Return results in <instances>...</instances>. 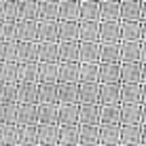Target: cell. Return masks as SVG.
Segmentation results:
<instances>
[{
  "label": "cell",
  "mask_w": 146,
  "mask_h": 146,
  "mask_svg": "<svg viewBox=\"0 0 146 146\" xmlns=\"http://www.w3.org/2000/svg\"><path fill=\"white\" fill-rule=\"evenodd\" d=\"M121 121V110L117 104H102V114H100V123H119Z\"/></svg>",
  "instance_id": "obj_39"
},
{
  "label": "cell",
  "mask_w": 146,
  "mask_h": 146,
  "mask_svg": "<svg viewBox=\"0 0 146 146\" xmlns=\"http://www.w3.org/2000/svg\"><path fill=\"white\" fill-rule=\"evenodd\" d=\"M59 19L80 21V0H59Z\"/></svg>",
  "instance_id": "obj_19"
},
{
  "label": "cell",
  "mask_w": 146,
  "mask_h": 146,
  "mask_svg": "<svg viewBox=\"0 0 146 146\" xmlns=\"http://www.w3.org/2000/svg\"><path fill=\"white\" fill-rule=\"evenodd\" d=\"M123 36L129 38V40L138 36V32H135V26H133V23H125V26H123Z\"/></svg>",
  "instance_id": "obj_48"
},
{
  "label": "cell",
  "mask_w": 146,
  "mask_h": 146,
  "mask_svg": "<svg viewBox=\"0 0 146 146\" xmlns=\"http://www.w3.org/2000/svg\"><path fill=\"white\" fill-rule=\"evenodd\" d=\"M17 62H38V40H19Z\"/></svg>",
  "instance_id": "obj_15"
},
{
  "label": "cell",
  "mask_w": 146,
  "mask_h": 146,
  "mask_svg": "<svg viewBox=\"0 0 146 146\" xmlns=\"http://www.w3.org/2000/svg\"><path fill=\"white\" fill-rule=\"evenodd\" d=\"M17 40H38V19H17Z\"/></svg>",
  "instance_id": "obj_7"
},
{
  "label": "cell",
  "mask_w": 146,
  "mask_h": 146,
  "mask_svg": "<svg viewBox=\"0 0 146 146\" xmlns=\"http://www.w3.org/2000/svg\"><path fill=\"white\" fill-rule=\"evenodd\" d=\"M121 36V28L117 19H102L100 21V40L102 42H117Z\"/></svg>",
  "instance_id": "obj_14"
},
{
  "label": "cell",
  "mask_w": 146,
  "mask_h": 146,
  "mask_svg": "<svg viewBox=\"0 0 146 146\" xmlns=\"http://www.w3.org/2000/svg\"><path fill=\"white\" fill-rule=\"evenodd\" d=\"M19 144L23 146H36L38 144V123L32 125H19Z\"/></svg>",
  "instance_id": "obj_26"
},
{
  "label": "cell",
  "mask_w": 146,
  "mask_h": 146,
  "mask_svg": "<svg viewBox=\"0 0 146 146\" xmlns=\"http://www.w3.org/2000/svg\"><path fill=\"white\" fill-rule=\"evenodd\" d=\"M0 19H2V4H0Z\"/></svg>",
  "instance_id": "obj_51"
},
{
  "label": "cell",
  "mask_w": 146,
  "mask_h": 146,
  "mask_svg": "<svg viewBox=\"0 0 146 146\" xmlns=\"http://www.w3.org/2000/svg\"><path fill=\"white\" fill-rule=\"evenodd\" d=\"M38 123V104H26L19 102L17 104V125H32Z\"/></svg>",
  "instance_id": "obj_4"
},
{
  "label": "cell",
  "mask_w": 146,
  "mask_h": 146,
  "mask_svg": "<svg viewBox=\"0 0 146 146\" xmlns=\"http://www.w3.org/2000/svg\"><path fill=\"white\" fill-rule=\"evenodd\" d=\"M19 40H0V62H17Z\"/></svg>",
  "instance_id": "obj_31"
},
{
  "label": "cell",
  "mask_w": 146,
  "mask_h": 146,
  "mask_svg": "<svg viewBox=\"0 0 146 146\" xmlns=\"http://www.w3.org/2000/svg\"><path fill=\"white\" fill-rule=\"evenodd\" d=\"M15 38H17V21H2L0 40H15Z\"/></svg>",
  "instance_id": "obj_42"
},
{
  "label": "cell",
  "mask_w": 146,
  "mask_h": 146,
  "mask_svg": "<svg viewBox=\"0 0 146 146\" xmlns=\"http://www.w3.org/2000/svg\"><path fill=\"white\" fill-rule=\"evenodd\" d=\"M78 102L80 104L100 102V80H93V83H78Z\"/></svg>",
  "instance_id": "obj_13"
},
{
  "label": "cell",
  "mask_w": 146,
  "mask_h": 146,
  "mask_svg": "<svg viewBox=\"0 0 146 146\" xmlns=\"http://www.w3.org/2000/svg\"><path fill=\"white\" fill-rule=\"evenodd\" d=\"M100 114H102V104H80V123L83 125H100Z\"/></svg>",
  "instance_id": "obj_17"
},
{
  "label": "cell",
  "mask_w": 146,
  "mask_h": 146,
  "mask_svg": "<svg viewBox=\"0 0 146 146\" xmlns=\"http://www.w3.org/2000/svg\"><path fill=\"white\" fill-rule=\"evenodd\" d=\"M0 93H2V80H0Z\"/></svg>",
  "instance_id": "obj_52"
},
{
  "label": "cell",
  "mask_w": 146,
  "mask_h": 146,
  "mask_svg": "<svg viewBox=\"0 0 146 146\" xmlns=\"http://www.w3.org/2000/svg\"><path fill=\"white\" fill-rule=\"evenodd\" d=\"M119 57H121V47L117 42H102L100 62H119Z\"/></svg>",
  "instance_id": "obj_38"
},
{
  "label": "cell",
  "mask_w": 146,
  "mask_h": 146,
  "mask_svg": "<svg viewBox=\"0 0 146 146\" xmlns=\"http://www.w3.org/2000/svg\"><path fill=\"white\" fill-rule=\"evenodd\" d=\"M17 123V104H0V125Z\"/></svg>",
  "instance_id": "obj_40"
},
{
  "label": "cell",
  "mask_w": 146,
  "mask_h": 146,
  "mask_svg": "<svg viewBox=\"0 0 146 146\" xmlns=\"http://www.w3.org/2000/svg\"><path fill=\"white\" fill-rule=\"evenodd\" d=\"M19 19H38V0H17Z\"/></svg>",
  "instance_id": "obj_33"
},
{
  "label": "cell",
  "mask_w": 146,
  "mask_h": 146,
  "mask_svg": "<svg viewBox=\"0 0 146 146\" xmlns=\"http://www.w3.org/2000/svg\"><path fill=\"white\" fill-rule=\"evenodd\" d=\"M38 144H44V146L59 144V125L57 123H38Z\"/></svg>",
  "instance_id": "obj_2"
},
{
  "label": "cell",
  "mask_w": 146,
  "mask_h": 146,
  "mask_svg": "<svg viewBox=\"0 0 146 146\" xmlns=\"http://www.w3.org/2000/svg\"><path fill=\"white\" fill-rule=\"evenodd\" d=\"M0 80L19 83V62H0Z\"/></svg>",
  "instance_id": "obj_27"
},
{
  "label": "cell",
  "mask_w": 146,
  "mask_h": 146,
  "mask_svg": "<svg viewBox=\"0 0 146 146\" xmlns=\"http://www.w3.org/2000/svg\"><path fill=\"white\" fill-rule=\"evenodd\" d=\"M121 98H123L125 104H133L135 100H138V87H133L131 83H127L123 87V91H121Z\"/></svg>",
  "instance_id": "obj_43"
},
{
  "label": "cell",
  "mask_w": 146,
  "mask_h": 146,
  "mask_svg": "<svg viewBox=\"0 0 146 146\" xmlns=\"http://www.w3.org/2000/svg\"><path fill=\"white\" fill-rule=\"evenodd\" d=\"M57 102L59 104H76L78 102V83L59 80L57 83Z\"/></svg>",
  "instance_id": "obj_1"
},
{
  "label": "cell",
  "mask_w": 146,
  "mask_h": 146,
  "mask_svg": "<svg viewBox=\"0 0 146 146\" xmlns=\"http://www.w3.org/2000/svg\"><path fill=\"white\" fill-rule=\"evenodd\" d=\"M80 40H59V62H80Z\"/></svg>",
  "instance_id": "obj_5"
},
{
  "label": "cell",
  "mask_w": 146,
  "mask_h": 146,
  "mask_svg": "<svg viewBox=\"0 0 146 146\" xmlns=\"http://www.w3.org/2000/svg\"><path fill=\"white\" fill-rule=\"evenodd\" d=\"M123 142L127 144V142H135V129H123Z\"/></svg>",
  "instance_id": "obj_49"
},
{
  "label": "cell",
  "mask_w": 146,
  "mask_h": 146,
  "mask_svg": "<svg viewBox=\"0 0 146 146\" xmlns=\"http://www.w3.org/2000/svg\"><path fill=\"white\" fill-rule=\"evenodd\" d=\"M121 70L117 62H100V83H119Z\"/></svg>",
  "instance_id": "obj_22"
},
{
  "label": "cell",
  "mask_w": 146,
  "mask_h": 146,
  "mask_svg": "<svg viewBox=\"0 0 146 146\" xmlns=\"http://www.w3.org/2000/svg\"><path fill=\"white\" fill-rule=\"evenodd\" d=\"M80 19H100V0H80Z\"/></svg>",
  "instance_id": "obj_36"
},
{
  "label": "cell",
  "mask_w": 146,
  "mask_h": 146,
  "mask_svg": "<svg viewBox=\"0 0 146 146\" xmlns=\"http://www.w3.org/2000/svg\"><path fill=\"white\" fill-rule=\"evenodd\" d=\"M17 100L26 104H38V83L19 80L17 83Z\"/></svg>",
  "instance_id": "obj_12"
},
{
  "label": "cell",
  "mask_w": 146,
  "mask_h": 146,
  "mask_svg": "<svg viewBox=\"0 0 146 146\" xmlns=\"http://www.w3.org/2000/svg\"><path fill=\"white\" fill-rule=\"evenodd\" d=\"M80 40H100V19H80Z\"/></svg>",
  "instance_id": "obj_24"
},
{
  "label": "cell",
  "mask_w": 146,
  "mask_h": 146,
  "mask_svg": "<svg viewBox=\"0 0 146 146\" xmlns=\"http://www.w3.org/2000/svg\"><path fill=\"white\" fill-rule=\"evenodd\" d=\"M0 144H19V125H0Z\"/></svg>",
  "instance_id": "obj_32"
},
{
  "label": "cell",
  "mask_w": 146,
  "mask_h": 146,
  "mask_svg": "<svg viewBox=\"0 0 146 146\" xmlns=\"http://www.w3.org/2000/svg\"><path fill=\"white\" fill-rule=\"evenodd\" d=\"M100 144V125H83L80 123V146Z\"/></svg>",
  "instance_id": "obj_28"
},
{
  "label": "cell",
  "mask_w": 146,
  "mask_h": 146,
  "mask_svg": "<svg viewBox=\"0 0 146 146\" xmlns=\"http://www.w3.org/2000/svg\"><path fill=\"white\" fill-rule=\"evenodd\" d=\"M0 4H2V21H17L19 19L17 0H0Z\"/></svg>",
  "instance_id": "obj_37"
},
{
  "label": "cell",
  "mask_w": 146,
  "mask_h": 146,
  "mask_svg": "<svg viewBox=\"0 0 146 146\" xmlns=\"http://www.w3.org/2000/svg\"><path fill=\"white\" fill-rule=\"evenodd\" d=\"M121 7L117 0H100V19H117Z\"/></svg>",
  "instance_id": "obj_34"
},
{
  "label": "cell",
  "mask_w": 146,
  "mask_h": 146,
  "mask_svg": "<svg viewBox=\"0 0 146 146\" xmlns=\"http://www.w3.org/2000/svg\"><path fill=\"white\" fill-rule=\"evenodd\" d=\"M0 36H2V19H0Z\"/></svg>",
  "instance_id": "obj_50"
},
{
  "label": "cell",
  "mask_w": 146,
  "mask_h": 146,
  "mask_svg": "<svg viewBox=\"0 0 146 146\" xmlns=\"http://www.w3.org/2000/svg\"><path fill=\"white\" fill-rule=\"evenodd\" d=\"M59 144L62 146L80 144V123L78 125H59Z\"/></svg>",
  "instance_id": "obj_16"
},
{
  "label": "cell",
  "mask_w": 146,
  "mask_h": 146,
  "mask_svg": "<svg viewBox=\"0 0 146 146\" xmlns=\"http://www.w3.org/2000/svg\"><path fill=\"white\" fill-rule=\"evenodd\" d=\"M38 62H59V40H38Z\"/></svg>",
  "instance_id": "obj_3"
},
{
  "label": "cell",
  "mask_w": 146,
  "mask_h": 146,
  "mask_svg": "<svg viewBox=\"0 0 146 146\" xmlns=\"http://www.w3.org/2000/svg\"><path fill=\"white\" fill-rule=\"evenodd\" d=\"M121 87L119 83H100V104H119Z\"/></svg>",
  "instance_id": "obj_18"
},
{
  "label": "cell",
  "mask_w": 146,
  "mask_h": 146,
  "mask_svg": "<svg viewBox=\"0 0 146 146\" xmlns=\"http://www.w3.org/2000/svg\"><path fill=\"white\" fill-rule=\"evenodd\" d=\"M38 123H57L59 125V104L57 102H38Z\"/></svg>",
  "instance_id": "obj_10"
},
{
  "label": "cell",
  "mask_w": 146,
  "mask_h": 146,
  "mask_svg": "<svg viewBox=\"0 0 146 146\" xmlns=\"http://www.w3.org/2000/svg\"><path fill=\"white\" fill-rule=\"evenodd\" d=\"M0 104H19V100H17V83H2Z\"/></svg>",
  "instance_id": "obj_41"
},
{
  "label": "cell",
  "mask_w": 146,
  "mask_h": 146,
  "mask_svg": "<svg viewBox=\"0 0 146 146\" xmlns=\"http://www.w3.org/2000/svg\"><path fill=\"white\" fill-rule=\"evenodd\" d=\"M19 80L38 83V62H19Z\"/></svg>",
  "instance_id": "obj_30"
},
{
  "label": "cell",
  "mask_w": 146,
  "mask_h": 146,
  "mask_svg": "<svg viewBox=\"0 0 146 146\" xmlns=\"http://www.w3.org/2000/svg\"><path fill=\"white\" fill-rule=\"evenodd\" d=\"M100 80V62H80V83Z\"/></svg>",
  "instance_id": "obj_29"
},
{
  "label": "cell",
  "mask_w": 146,
  "mask_h": 146,
  "mask_svg": "<svg viewBox=\"0 0 146 146\" xmlns=\"http://www.w3.org/2000/svg\"><path fill=\"white\" fill-rule=\"evenodd\" d=\"M38 102H57V83H38Z\"/></svg>",
  "instance_id": "obj_35"
},
{
  "label": "cell",
  "mask_w": 146,
  "mask_h": 146,
  "mask_svg": "<svg viewBox=\"0 0 146 146\" xmlns=\"http://www.w3.org/2000/svg\"><path fill=\"white\" fill-rule=\"evenodd\" d=\"M38 83H59V62H38Z\"/></svg>",
  "instance_id": "obj_9"
},
{
  "label": "cell",
  "mask_w": 146,
  "mask_h": 146,
  "mask_svg": "<svg viewBox=\"0 0 146 146\" xmlns=\"http://www.w3.org/2000/svg\"><path fill=\"white\" fill-rule=\"evenodd\" d=\"M38 19H59V0H38Z\"/></svg>",
  "instance_id": "obj_23"
},
{
  "label": "cell",
  "mask_w": 146,
  "mask_h": 146,
  "mask_svg": "<svg viewBox=\"0 0 146 146\" xmlns=\"http://www.w3.org/2000/svg\"><path fill=\"white\" fill-rule=\"evenodd\" d=\"M102 40H80V62H100Z\"/></svg>",
  "instance_id": "obj_6"
},
{
  "label": "cell",
  "mask_w": 146,
  "mask_h": 146,
  "mask_svg": "<svg viewBox=\"0 0 146 146\" xmlns=\"http://www.w3.org/2000/svg\"><path fill=\"white\" fill-rule=\"evenodd\" d=\"M135 112H138V110H135L131 104H129V106H125V110L121 112V114H123L121 119H123L125 123H133V121H135Z\"/></svg>",
  "instance_id": "obj_46"
},
{
  "label": "cell",
  "mask_w": 146,
  "mask_h": 146,
  "mask_svg": "<svg viewBox=\"0 0 146 146\" xmlns=\"http://www.w3.org/2000/svg\"><path fill=\"white\" fill-rule=\"evenodd\" d=\"M121 49H123V51H121V55H123L125 59H133V57H135V44H131V42H125Z\"/></svg>",
  "instance_id": "obj_47"
},
{
  "label": "cell",
  "mask_w": 146,
  "mask_h": 146,
  "mask_svg": "<svg viewBox=\"0 0 146 146\" xmlns=\"http://www.w3.org/2000/svg\"><path fill=\"white\" fill-rule=\"evenodd\" d=\"M59 40H80V21L59 19Z\"/></svg>",
  "instance_id": "obj_20"
},
{
  "label": "cell",
  "mask_w": 146,
  "mask_h": 146,
  "mask_svg": "<svg viewBox=\"0 0 146 146\" xmlns=\"http://www.w3.org/2000/svg\"><path fill=\"white\" fill-rule=\"evenodd\" d=\"M121 13H123L125 19H133L135 13H138V7H135V2H131V0H125L123 9H121Z\"/></svg>",
  "instance_id": "obj_45"
},
{
  "label": "cell",
  "mask_w": 146,
  "mask_h": 146,
  "mask_svg": "<svg viewBox=\"0 0 146 146\" xmlns=\"http://www.w3.org/2000/svg\"><path fill=\"white\" fill-rule=\"evenodd\" d=\"M138 68H135V64H125L123 70H121V78L127 80V83H133L135 78H138Z\"/></svg>",
  "instance_id": "obj_44"
},
{
  "label": "cell",
  "mask_w": 146,
  "mask_h": 146,
  "mask_svg": "<svg viewBox=\"0 0 146 146\" xmlns=\"http://www.w3.org/2000/svg\"><path fill=\"white\" fill-rule=\"evenodd\" d=\"M80 104H59V125H78Z\"/></svg>",
  "instance_id": "obj_11"
},
{
  "label": "cell",
  "mask_w": 146,
  "mask_h": 146,
  "mask_svg": "<svg viewBox=\"0 0 146 146\" xmlns=\"http://www.w3.org/2000/svg\"><path fill=\"white\" fill-rule=\"evenodd\" d=\"M59 80L80 83V62H59Z\"/></svg>",
  "instance_id": "obj_21"
},
{
  "label": "cell",
  "mask_w": 146,
  "mask_h": 146,
  "mask_svg": "<svg viewBox=\"0 0 146 146\" xmlns=\"http://www.w3.org/2000/svg\"><path fill=\"white\" fill-rule=\"evenodd\" d=\"M38 40H59V19H38Z\"/></svg>",
  "instance_id": "obj_8"
},
{
  "label": "cell",
  "mask_w": 146,
  "mask_h": 146,
  "mask_svg": "<svg viewBox=\"0 0 146 146\" xmlns=\"http://www.w3.org/2000/svg\"><path fill=\"white\" fill-rule=\"evenodd\" d=\"M117 123H100V144H119Z\"/></svg>",
  "instance_id": "obj_25"
}]
</instances>
